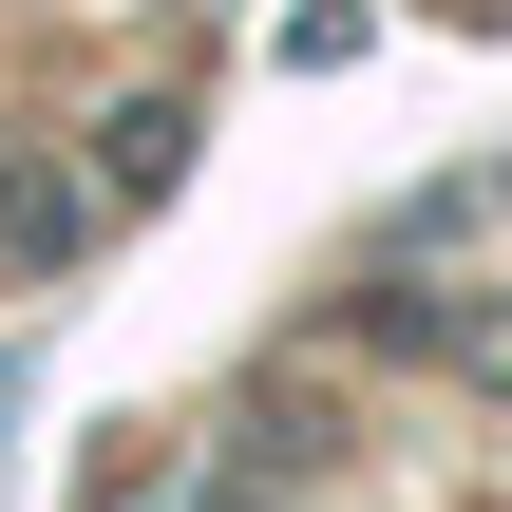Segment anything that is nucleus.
<instances>
[{
	"label": "nucleus",
	"mask_w": 512,
	"mask_h": 512,
	"mask_svg": "<svg viewBox=\"0 0 512 512\" xmlns=\"http://www.w3.org/2000/svg\"><path fill=\"white\" fill-rule=\"evenodd\" d=\"M209 512H266V494H209Z\"/></svg>",
	"instance_id": "2"
},
{
	"label": "nucleus",
	"mask_w": 512,
	"mask_h": 512,
	"mask_svg": "<svg viewBox=\"0 0 512 512\" xmlns=\"http://www.w3.org/2000/svg\"><path fill=\"white\" fill-rule=\"evenodd\" d=\"M76 247V190L57 171H0V266H57Z\"/></svg>",
	"instance_id": "1"
}]
</instances>
